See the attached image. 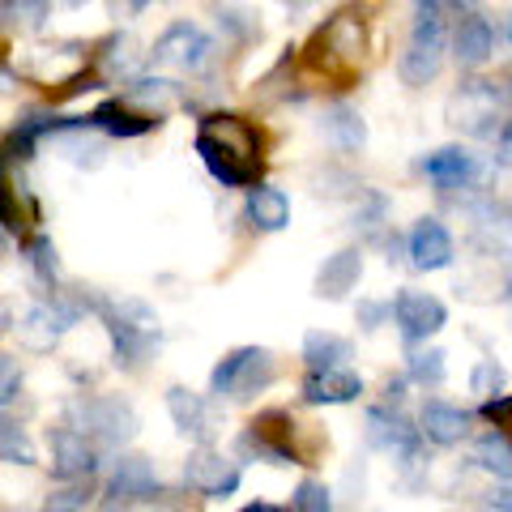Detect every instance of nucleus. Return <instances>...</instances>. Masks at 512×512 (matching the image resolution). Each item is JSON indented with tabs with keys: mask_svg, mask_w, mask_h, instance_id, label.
Wrapping results in <instances>:
<instances>
[{
	"mask_svg": "<svg viewBox=\"0 0 512 512\" xmlns=\"http://www.w3.org/2000/svg\"><path fill=\"white\" fill-rule=\"evenodd\" d=\"M248 222L256 231L274 235L291 222V201H286L282 188H269V184H248Z\"/></svg>",
	"mask_w": 512,
	"mask_h": 512,
	"instance_id": "nucleus-23",
	"label": "nucleus"
},
{
	"mask_svg": "<svg viewBox=\"0 0 512 512\" xmlns=\"http://www.w3.org/2000/svg\"><path fill=\"white\" fill-rule=\"evenodd\" d=\"M90 308L99 312V320L107 325L111 333V355H116V367L124 372H141L154 355L158 346H163V325H158V316L150 303L141 299H90Z\"/></svg>",
	"mask_w": 512,
	"mask_h": 512,
	"instance_id": "nucleus-2",
	"label": "nucleus"
},
{
	"mask_svg": "<svg viewBox=\"0 0 512 512\" xmlns=\"http://www.w3.org/2000/svg\"><path fill=\"white\" fill-rule=\"evenodd\" d=\"M150 56H154V64H167V69L201 73L205 64H210V56H214V39L205 35L201 26H192V22H175V26H167L163 35H158Z\"/></svg>",
	"mask_w": 512,
	"mask_h": 512,
	"instance_id": "nucleus-11",
	"label": "nucleus"
},
{
	"mask_svg": "<svg viewBox=\"0 0 512 512\" xmlns=\"http://www.w3.org/2000/svg\"><path fill=\"white\" fill-rule=\"evenodd\" d=\"M26 227V214H22V201H18V184L5 175L0 167V231L5 235H18Z\"/></svg>",
	"mask_w": 512,
	"mask_h": 512,
	"instance_id": "nucleus-33",
	"label": "nucleus"
},
{
	"mask_svg": "<svg viewBox=\"0 0 512 512\" xmlns=\"http://www.w3.org/2000/svg\"><path fill=\"white\" fill-rule=\"evenodd\" d=\"M77 316H82V303H69V299L52 295L47 303H35V308L22 316L18 338H22L30 350H52V346L64 338V333L77 325Z\"/></svg>",
	"mask_w": 512,
	"mask_h": 512,
	"instance_id": "nucleus-13",
	"label": "nucleus"
},
{
	"mask_svg": "<svg viewBox=\"0 0 512 512\" xmlns=\"http://www.w3.org/2000/svg\"><path fill=\"white\" fill-rule=\"evenodd\" d=\"M423 175L431 184H436L440 192H457V188H474L478 180H483V167H478V158L470 150H461V146H444L436 154H427L423 158Z\"/></svg>",
	"mask_w": 512,
	"mask_h": 512,
	"instance_id": "nucleus-18",
	"label": "nucleus"
},
{
	"mask_svg": "<svg viewBox=\"0 0 512 512\" xmlns=\"http://www.w3.org/2000/svg\"><path fill=\"white\" fill-rule=\"evenodd\" d=\"M0 461L5 466H35V440L26 436V427L13 414L0 410Z\"/></svg>",
	"mask_w": 512,
	"mask_h": 512,
	"instance_id": "nucleus-31",
	"label": "nucleus"
},
{
	"mask_svg": "<svg viewBox=\"0 0 512 512\" xmlns=\"http://www.w3.org/2000/svg\"><path fill=\"white\" fill-rule=\"evenodd\" d=\"M474 466L487 470L491 478H500V483H508V474H512V444H508V431H487V436L474 444Z\"/></svg>",
	"mask_w": 512,
	"mask_h": 512,
	"instance_id": "nucleus-30",
	"label": "nucleus"
},
{
	"mask_svg": "<svg viewBox=\"0 0 512 512\" xmlns=\"http://www.w3.org/2000/svg\"><path fill=\"white\" fill-rule=\"evenodd\" d=\"M483 508H487V512H508V508H512V504H508V483H500V491H487Z\"/></svg>",
	"mask_w": 512,
	"mask_h": 512,
	"instance_id": "nucleus-41",
	"label": "nucleus"
},
{
	"mask_svg": "<svg viewBox=\"0 0 512 512\" xmlns=\"http://www.w3.org/2000/svg\"><path fill=\"white\" fill-rule=\"evenodd\" d=\"M419 436H427L431 444H440V448H453L470 436V410H461V406H448V402H423L419 410Z\"/></svg>",
	"mask_w": 512,
	"mask_h": 512,
	"instance_id": "nucleus-20",
	"label": "nucleus"
},
{
	"mask_svg": "<svg viewBox=\"0 0 512 512\" xmlns=\"http://www.w3.org/2000/svg\"><path fill=\"white\" fill-rule=\"evenodd\" d=\"M363 393V376L350 367H312L303 376V402L308 406H350Z\"/></svg>",
	"mask_w": 512,
	"mask_h": 512,
	"instance_id": "nucleus-17",
	"label": "nucleus"
},
{
	"mask_svg": "<svg viewBox=\"0 0 512 512\" xmlns=\"http://www.w3.org/2000/svg\"><path fill=\"white\" fill-rule=\"evenodd\" d=\"M90 504V478H77V483H64L43 500V512H82Z\"/></svg>",
	"mask_w": 512,
	"mask_h": 512,
	"instance_id": "nucleus-34",
	"label": "nucleus"
},
{
	"mask_svg": "<svg viewBox=\"0 0 512 512\" xmlns=\"http://www.w3.org/2000/svg\"><path fill=\"white\" fill-rule=\"evenodd\" d=\"M167 414H171V423H175L180 436H192V440L210 444V436H214V410H210V402H205L201 393L184 389V384H171V389H167Z\"/></svg>",
	"mask_w": 512,
	"mask_h": 512,
	"instance_id": "nucleus-19",
	"label": "nucleus"
},
{
	"mask_svg": "<svg viewBox=\"0 0 512 512\" xmlns=\"http://www.w3.org/2000/svg\"><path fill=\"white\" fill-rule=\"evenodd\" d=\"M384 316H389V303H359V320L367 329H380Z\"/></svg>",
	"mask_w": 512,
	"mask_h": 512,
	"instance_id": "nucleus-40",
	"label": "nucleus"
},
{
	"mask_svg": "<svg viewBox=\"0 0 512 512\" xmlns=\"http://www.w3.org/2000/svg\"><path fill=\"white\" fill-rule=\"evenodd\" d=\"M90 124H94V128H103L107 137H141V133H150L158 120L146 116V111H137V107H128L124 99H107V103L94 107Z\"/></svg>",
	"mask_w": 512,
	"mask_h": 512,
	"instance_id": "nucleus-24",
	"label": "nucleus"
},
{
	"mask_svg": "<svg viewBox=\"0 0 512 512\" xmlns=\"http://www.w3.org/2000/svg\"><path fill=\"white\" fill-rule=\"evenodd\" d=\"M444 64V26H440V13H419L414 18V30H410V43L402 60H397V73H402L406 86H427L431 77L440 73Z\"/></svg>",
	"mask_w": 512,
	"mask_h": 512,
	"instance_id": "nucleus-7",
	"label": "nucleus"
},
{
	"mask_svg": "<svg viewBox=\"0 0 512 512\" xmlns=\"http://www.w3.org/2000/svg\"><path fill=\"white\" fill-rule=\"evenodd\" d=\"M137 60H141V52H137L133 35H111V39L103 43L99 60H94V73H99V82H116V77H133V73H137Z\"/></svg>",
	"mask_w": 512,
	"mask_h": 512,
	"instance_id": "nucleus-27",
	"label": "nucleus"
},
{
	"mask_svg": "<svg viewBox=\"0 0 512 512\" xmlns=\"http://www.w3.org/2000/svg\"><path fill=\"white\" fill-rule=\"evenodd\" d=\"M325 137H329V146L333 150H342V154H359L367 146V124L355 107H329L325 111Z\"/></svg>",
	"mask_w": 512,
	"mask_h": 512,
	"instance_id": "nucleus-26",
	"label": "nucleus"
},
{
	"mask_svg": "<svg viewBox=\"0 0 512 512\" xmlns=\"http://www.w3.org/2000/svg\"><path fill=\"white\" fill-rule=\"evenodd\" d=\"M448 124L466 137H495L504 128V90H495V82H461L448 99Z\"/></svg>",
	"mask_w": 512,
	"mask_h": 512,
	"instance_id": "nucleus-6",
	"label": "nucleus"
},
{
	"mask_svg": "<svg viewBox=\"0 0 512 512\" xmlns=\"http://www.w3.org/2000/svg\"><path fill=\"white\" fill-rule=\"evenodd\" d=\"M355 355V346H350V338H338V333L329 329H312L308 338H303V363L312 367H346V359Z\"/></svg>",
	"mask_w": 512,
	"mask_h": 512,
	"instance_id": "nucleus-28",
	"label": "nucleus"
},
{
	"mask_svg": "<svg viewBox=\"0 0 512 512\" xmlns=\"http://www.w3.org/2000/svg\"><path fill=\"white\" fill-rule=\"evenodd\" d=\"M163 495V483L146 457L128 453L107 474V504H154Z\"/></svg>",
	"mask_w": 512,
	"mask_h": 512,
	"instance_id": "nucleus-15",
	"label": "nucleus"
},
{
	"mask_svg": "<svg viewBox=\"0 0 512 512\" xmlns=\"http://www.w3.org/2000/svg\"><path fill=\"white\" fill-rule=\"evenodd\" d=\"M295 512H333L329 487L316 483V478H303V483L295 487Z\"/></svg>",
	"mask_w": 512,
	"mask_h": 512,
	"instance_id": "nucleus-36",
	"label": "nucleus"
},
{
	"mask_svg": "<svg viewBox=\"0 0 512 512\" xmlns=\"http://www.w3.org/2000/svg\"><path fill=\"white\" fill-rule=\"evenodd\" d=\"M367 56V18L363 9H342L316 30V39L308 47V64L320 73H333V77H346L355 73Z\"/></svg>",
	"mask_w": 512,
	"mask_h": 512,
	"instance_id": "nucleus-4",
	"label": "nucleus"
},
{
	"mask_svg": "<svg viewBox=\"0 0 512 512\" xmlns=\"http://www.w3.org/2000/svg\"><path fill=\"white\" fill-rule=\"evenodd\" d=\"M448 367H444V350H414L410 355V380L419 384H444Z\"/></svg>",
	"mask_w": 512,
	"mask_h": 512,
	"instance_id": "nucleus-35",
	"label": "nucleus"
},
{
	"mask_svg": "<svg viewBox=\"0 0 512 512\" xmlns=\"http://www.w3.org/2000/svg\"><path fill=\"white\" fill-rule=\"evenodd\" d=\"M282 5H291V9H308V5H316V0H282Z\"/></svg>",
	"mask_w": 512,
	"mask_h": 512,
	"instance_id": "nucleus-45",
	"label": "nucleus"
},
{
	"mask_svg": "<svg viewBox=\"0 0 512 512\" xmlns=\"http://www.w3.org/2000/svg\"><path fill=\"white\" fill-rule=\"evenodd\" d=\"M453 52L457 60L466 64V69H478V64H487L491 52H495V30L487 18H461V26L453 30Z\"/></svg>",
	"mask_w": 512,
	"mask_h": 512,
	"instance_id": "nucleus-25",
	"label": "nucleus"
},
{
	"mask_svg": "<svg viewBox=\"0 0 512 512\" xmlns=\"http://www.w3.org/2000/svg\"><path fill=\"white\" fill-rule=\"evenodd\" d=\"M197 154L222 188H248L261 175V133L227 111H214L197 124Z\"/></svg>",
	"mask_w": 512,
	"mask_h": 512,
	"instance_id": "nucleus-1",
	"label": "nucleus"
},
{
	"mask_svg": "<svg viewBox=\"0 0 512 512\" xmlns=\"http://www.w3.org/2000/svg\"><path fill=\"white\" fill-rule=\"evenodd\" d=\"M22 73L39 86H73L82 73H90V56L82 43H43L26 52Z\"/></svg>",
	"mask_w": 512,
	"mask_h": 512,
	"instance_id": "nucleus-8",
	"label": "nucleus"
},
{
	"mask_svg": "<svg viewBox=\"0 0 512 512\" xmlns=\"http://www.w3.org/2000/svg\"><path fill=\"white\" fill-rule=\"evenodd\" d=\"M13 325V320H9V308H5V303H0V333H5Z\"/></svg>",
	"mask_w": 512,
	"mask_h": 512,
	"instance_id": "nucleus-44",
	"label": "nucleus"
},
{
	"mask_svg": "<svg viewBox=\"0 0 512 512\" xmlns=\"http://www.w3.org/2000/svg\"><path fill=\"white\" fill-rule=\"evenodd\" d=\"M26 265H30V274H35L43 286H56L60 278V256H56V244L47 235H35L26 244Z\"/></svg>",
	"mask_w": 512,
	"mask_h": 512,
	"instance_id": "nucleus-32",
	"label": "nucleus"
},
{
	"mask_svg": "<svg viewBox=\"0 0 512 512\" xmlns=\"http://www.w3.org/2000/svg\"><path fill=\"white\" fill-rule=\"evenodd\" d=\"M133 9H150V5H158V0H128Z\"/></svg>",
	"mask_w": 512,
	"mask_h": 512,
	"instance_id": "nucleus-46",
	"label": "nucleus"
},
{
	"mask_svg": "<svg viewBox=\"0 0 512 512\" xmlns=\"http://www.w3.org/2000/svg\"><path fill=\"white\" fill-rule=\"evenodd\" d=\"M69 5H86V0H69Z\"/></svg>",
	"mask_w": 512,
	"mask_h": 512,
	"instance_id": "nucleus-48",
	"label": "nucleus"
},
{
	"mask_svg": "<svg viewBox=\"0 0 512 512\" xmlns=\"http://www.w3.org/2000/svg\"><path fill=\"white\" fill-rule=\"evenodd\" d=\"M363 436L372 448H380V453H393L402 457V466H414L419 461V448H423V436L419 427H414L402 410H389V406H372L363 419Z\"/></svg>",
	"mask_w": 512,
	"mask_h": 512,
	"instance_id": "nucleus-10",
	"label": "nucleus"
},
{
	"mask_svg": "<svg viewBox=\"0 0 512 512\" xmlns=\"http://www.w3.org/2000/svg\"><path fill=\"white\" fill-rule=\"evenodd\" d=\"M389 316L397 320V329H402V338L410 346H419L427 338H436V333L448 325V308L436 299V295H427V291H397V299L389 303Z\"/></svg>",
	"mask_w": 512,
	"mask_h": 512,
	"instance_id": "nucleus-12",
	"label": "nucleus"
},
{
	"mask_svg": "<svg viewBox=\"0 0 512 512\" xmlns=\"http://www.w3.org/2000/svg\"><path fill=\"white\" fill-rule=\"evenodd\" d=\"M124 103L158 120V116H167V111L184 107V86L167 82V77H133V86L124 90Z\"/></svg>",
	"mask_w": 512,
	"mask_h": 512,
	"instance_id": "nucleus-22",
	"label": "nucleus"
},
{
	"mask_svg": "<svg viewBox=\"0 0 512 512\" xmlns=\"http://www.w3.org/2000/svg\"><path fill=\"white\" fill-rule=\"evenodd\" d=\"M359 278H363V252L359 248H342V252H333L329 261L320 265L316 295L320 299H346L359 286Z\"/></svg>",
	"mask_w": 512,
	"mask_h": 512,
	"instance_id": "nucleus-21",
	"label": "nucleus"
},
{
	"mask_svg": "<svg viewBox=\"0 0 512 512\" xmlns=\"http://www.w3.org/2000/svg\"><path fill=\"white\" fill-rule=\"evenodd\" d=\"M47 448H52V474L60 483H77L99 470V448H94L77 427H47Z\"/></svg>",
	"mask_w": 512,
	"mask_h": 512,
	"instance_id": "nucleus-14",
	"label": "nucleus"
},
{
	"mask_svg": "<svg viewBox=\"0 0 512 512\" xmlns=\"http://www.w3.org/2000/svg\"><path fill=\"white\" fill-rule=\"evenodd\" d=\"M444 5H453L457 13H474L478 5H483V0H444Z\"/></svg>",
	"mask_w": 512,
	"mask_h": 512,
	"instance_id": "nucleus-43",
	"label": "nucleus"
},
{
	"mask_svg": "<svg viewBox=\"0 0 512 512\" xmlns=\"http://www.w3.org/2000/svg\"><path fill=\"white\" fill-rule=\"evenodd\" d=\"M5 82H9V73H5V69H0V90H5Z\"/></svg>",
	"mask_w": 512,
	"mask_h": 512,
	"instance_id": "nucleus-47",
	"label": "nucleus"
},
{
	"mask_svg": "<svg viewBox=\"0 0 512 512\" xmlns=\"http://www.w3.org/2000/svg\"><path fill=\"white\" fill-rule=\"evenodd\" d=\"M18 393H22V367H18V359H13V355L0 350V410H5Z\"/></svg>",
	"mask_w": 512,
	"mask_h": 512,
	"instance_id": "nucleus-37",
	"label": "nucleus"
},
{
	"mask_svg": "<svg viewBox=\"0 0 512 512\" xmlns=\"http://www.w3.org/2000/svg\"><path fill=\"white\" fill-rule=\"evenodd\" d=\"M274 372H278L274 355H269L265 346H239L210 372V393L218 402L222 397H227V402H248V397H256L261 389L274 384Z\"/></svg>",
	"mask_w": 512,
	"mask_h": 512,
	"instance_id": "nucleus-5",
	"label": "nucleus"
},
{
	"mask_svg": "<svg viewBox=\"0 0 512 512\" xmlns=\"http://www.w3.org/2000/svg\"><path fill=\"white\" fill-rule=\"evenodd\" d=\"M239 512H291V508H282V504H265V500H256V504H244Z\"/></svg>",
	"mask_w": 512,
	"mask_h": 512,
	"instance_id": "nucleus-42",
	"label": "nucleus"
},
{
	"mask_svg": "<svg viewBox=\"0 0 512 512\" xmlns=\"http://www.w3.org/2000/svg\"><path fill=\"white\" fill-rule=\"evenodd\" d=\"M184 483H188V491L205 495V500H227V495L239 491L244 474H239V466L231 457H222L218 448L201 444V448H192L188 461H184Z\"/></svg>",
	"mask_w": 512,
	"mask_h": 512,
	"instance_id": "nucleus-9",
	"label": "nucleus"
},
{
	"mask_svg": "<svg viewBox=\"0 0 512 512\" xmlns=\"http://www.w3.org/2000/svg\"><path fill=\"white\" fill-rule=\"evenodd\" d=\"M406 252H410V265L423 269V274H436V269H448L453 265V235H448V227L440 218H419L414 222V231L406 239Z\"/></svg>",
	"mask_w": 512,
	"mask_h": 512,
	"instance_id": "nucleus-16",
	"label": "nucleus"
},
{
	"mask_svg": "<svg viewBox=\"0 0 512 512\" xmlns=\"http://www.w3.org/2000/svg\"><path fill=\"white\" fill-rule=\"evenodd\" d=\"M52 18V0H0V26L30 35V30H43Z\"/></svg>",
	"mask_w": 512,
	"mask_h": 512,
	"instance_id": "nucleus-29",
	"label": "nucleus"
},
{
	"mask_svg": "<svg viewBox=\"0 0 512 512\" xmlns=\"http://www.w3.org/2000/svg\"><path fill=\"white\" fill-rule=\"evenodd\" d=\"M474 393L483 397V402H487V397H495V393H504V372L491 359H483L474 367Z\"/></svg>",
	"mask_w": 512,
	"mask_h": 512,
	"instance_id": "nucleus-38",
	"label": "nucleus"
},
{
	"mask_svg": "<svg viewBox=\"0 0 512 512\" xmlns=\"http://www.w3.org/2000/svg\"><path fill=\"white\" fill-rule=\"evenodd\" d=\"M508 393H495V397H487L483 402V419L487 423H495V427H508Z\"/></svg>",
	"mask_w": 512,
	"mask_h": 512,
	"instance_id": "nucleus-39",
	"label": "nucleus"
},
{
	"mask_svg": "<svg viewBox=\"0 0 512 512\" xmlns=\"http://www.w3.org/2000/svg\"><path fill=\"white\" fill-rule=\"evenodd\" d=\"M64 414H69V427L82 431L94 448H124L141 427L137 410L116 393H82L64 406Z\"/></svg>",
	"mask_w": 512,
	"mask_h": 512,
	"instance_id": "nucleus-3",
	"label": "nucleus"
}]
</instances>
